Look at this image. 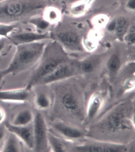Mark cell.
<instances>
[{"mask_svg":"<svg viewBox=\"0 0 135 152\" xmlns=\"http://www.w3.org/2000/svg\"><path fill=\"white\" fill-rule=\"evenodd\" d=\"M109 52L90 54L79 60L81 75L94 76L104 68Z\"/></svg>","mask_w":135,"mask_h":152,"instance_id":"10","label":"cell"},{"mask_svg":"<svg viewBox=\"0 0 135 152\" xmlns=\"http://www.w3.org/2000/svg\"><path fill=\"white\" fill-rule=\"evenodd\" d=\"M28 22L34 26L37 32L43 33L50 28V23L44 18L43 16H37L30 18Z\"/></svg>","mask_w":135,"mask_h":152,"instance_id":"25","label":"cell"},{"mask_svg":"<svg viewBox=\"0 0 135 152\" xmlns=\"http://www.w3.org/2000/svg\"><path fill=\"white\" fill-rule=\"evenodd\" d=\"M110 20L107 15L99 14L93 18L91 23L96 28L100 29L106 27Z\"/></svg>","mask_w":135,"mask_h":152,"instance_id":"26","label":"cell"},{"mask_svg":"<svg viewBox=\"0 0 135 152\" xmlns=\"http://www.w3.org/2000/svg\"><path fill=\"white\" fill-rule=\"evenodd\" d=\"M4 77L3 73H2V70L0 69V81Z\"/></svg>","mask_w":135,"mask_h":152,"instance_id":"33","label":"cell"},{"mask_svg":"<svg viewBox=\"0 0 135 152\" xmlns=\"http://www.w3.org/2000/svg\"><path fill=\"white\" fill-rule=\"evenodd\" d=\"M17 24H5L0 23V36L9 39V35L18 28Z\"/></svg>","mask_w":135,"mask_h":152,"instance_id":"28","label":"cell"},{"mask_svg":"<svg viewBox=\"0 0 135 152\" xmlns=\"http://www.w3.org/2000/svg\"><path fill=\"white\" fill-rule=\"evenodd\" d=\"M48 137L49 148L51 151L66 152L67 150L70 149V146H67V143L63 141V139L49 131Z\"/></svg>","mask_w":135,"mask_h":152,"instance_id":"21","label":"cell"},{"mask_svg":"<svg viewBox=\"0 0 135 152\" xmlns=\"http://www.w3.org/2000/svg\"><path fill=\"white\" fill-rule=\"evenodd\" d=\"M123 53L120 49H116L109 52L108 55L105 61V67L110 81H113L123 69L124 64Z\"/></svg>","mask_w":135,"mask_h":152,"instance_id":"13","label":"cell"},{"mask_svg":"<svg viewBox=\"0 0 135 152\" xmlns=\"http://www.w3.org/2000/svg\"><path fill=\"white\" fill-rule=\"evenodd\" d=\"M34 104L39 110H44L49 109L51 105V100L47 94L41 93L37 94L34 98Z\"/></svg>","mask_w":135,"mask_h":152,"instance_id":"24","label":"cell"},{"mask_svg":"<svg viewBox=\"0 0 135 152\" xmlns=\"http://www.w3.org/2000/svg\"><path fill=\"white\" fill-rule=\"evenodd\" d=\"M31 90L25 88L0 91V101L23 103L31 98Z\"/></svg>","mask_w":135,"mask_h":152,"instance_id":"16","label":"cell"},{"mask_svg":"<svg viewBox=\"0 0 135 152\" xmlns=\"http://www.w3.org/2000/svg\"><path fill=\"white\" fill-rule=\"evenodd\" d=\"M33 130L34 137V147L36 152H46L49 148L48 142L47 126L42 114L38 112L34 116L33 121Z\"/></svg>","mask_w":135,"mask_h":152,"instance_id":"9","label":"cell"},{"mask_svg":"<svg viewBox=\"0 0 135 152\" xmlns=\"http://www.w3.org/2000/svg\"><path fill=\"white\" fill-rule=\"evenodd\" d=\"M71 58L59 43L52 40L46 45L38 66L30 75L25 88L32 90L60 64Z\"/></svg>","mask_w":135,"mask_h":152,"instance_id":"4","label":"cell"},{"mask_svg":"<svg viewBox=\"0 0 135 152\" xmlns=\"http://www.w3.org/2000/svg\"><path fill=\"white\" fill-rule=\"evenodd\" d=\"M57 25L50 31V39L59 43L68 53L85 52L83 44L84 35L80 28L71 24Z\"/></svg>","mask_w":135,"mask_h":152,"instance_id":"6","label":"cell"},{"mask_svg":"<svg viewBox=\"0 0 135 152\" xmlns=\"http://www.w3.org/2000/svg\"><path fill=\"white\" fill-rule=\"evenodd\" d=\"M13 45L40 42L50 39V32L43 33L37 32L25 31L21 33H12L9 35V39Z\"/></svg>","mask_w":135,"mask_h":152,"instance_id":"14","label":"cell"},{"mask_svg":"<svg viewBox=\"0 0 135 152\" xmlns=\"http://www.w3.org/2000/svg\"><path fill=\"white\" fill-rule=\"evenodd\" d=\"M105 92L102 91L94 92L90 95L86 102L85 124L92 122L99 115L105 104Z\"/></svg>","mask_w":135,"mask_h":152,"instance_id":"12","label":"cell"},{"mask_svg":"<svg viewBox=\"0 0 135 152\" xmlns=\"http://www.w3.org/2000/svg\"><path fill=\"white\" fill-rule=\"evenodd\" d=\"M126 44L134 46L135 44V27L134 22H132L124 36L123 41Z\"/></svg>","mask_w":135,"mask_h":152,"instance_id":"27","label":"cell"},{"mask_svg":"<svg viewBox=\"0 0 135 152\" xmlns=\"http://www.w3.org/2000/svg\"><path fill=\"white\" fill-rule=\"evenodd\" d=\"M131 23L126 16H118L110 20L105 27L107 31L113 34L116 38L119 40L123 41Z\"/></svg>","mask_w":135,"mask_h":152,"instance_id":"17","label":"cell"},{"mask_svg":"<svg viewBox=\"0 0 135 152\" xmlns=\"http://www.w3.org/2000/svg\"><path fill=\"white\" fill-rule=\"evenodd\" d=\"M4 125L8 132L15 134L28 148L33 150L34 137L33 126L29 125L25 126H17L9 122Z\"/></svg>","mask_w":135,"mask_h":152,"instance_id":"15","label":"cell"},{"mask_svg":"<svg viewBox=\"0 0 135 152\" xmlns=\"http://www.w3.org/2000/svg\"><path fill=\"white\" fill-rule=\"evenodd\" d=\"M20 140L13 134L9 132L5 139L2 148V151L4 152H19L21 151Z\"/></svg>","mask_w":135,"mask_h":152,"instance_id":"22","label":"cell"},{"mask_svg":"<svg viewBox=\"0 0 135 152\" xmlns=\"http://www.w3.org/2000/svg\"><path fill=\"white\" fill-rule=\"evenodd\" d=\"M7 130L5 125H0V142H1L7 136Z\"/></svg>","mask_w":135,"mask_h":152,"instance_id":"31","label":"cell"},{"mask_svg":"<svg viewBox=\"0 0 135 152\" xmlns=\"http://www.w3.org/2000/svg\"><path fill=\"white\" fill-rule=\"evenodd\" d=\"M129 144H121L94 140L70 146L71 151L80 152H122L130 151Z\"/></svg>","mask_w":135,"mask_h":152,"instance_id":"8","label":"cell"},{"mask_svg":"<svg viewBox=\"0 0 135 152\" xmlns=\"http://www.w3.org/2000/svg\"><path fill=\"white\" fill-rule=\"evenodd\" d=\"M122 101L93 124L90 136L93 140L128 144L134 139V102Z\"/></svg>","mask_w":135,"mask_h":152,"instance_id":"1","label":"cell"},{"mask_svg":"<svg viewBox=\"0 0 135 152\" xmlns=\"http://www.w3.org/2000/svg\"><path fill=\"white\" fill-rule=\"evenodd\" d=\"M46 7L44 0H2L0 1V23L28 22L31 18L43 14Z\"/></svg>","mask_w":135,"mask_h":152,"instance_id":"3","label":"cell"},{"mask_svg":"<svg viewBox=\"0 0 135 152\" xmlns=\"http://www.w3.org/2000/svg\"><path fill=\"white\" fill-rule=\"evenodd\" d=\"M126 7L129 11H135V0H127L126 3Z\"/></svg>","mask_w":135,"mask_h":152,"instance_id":"30","label":"cell"},{"mask_svg":"<svg viewBox=\"0 0 135 152\" xmlns=\"http://www.w3.org/2000/svg\"><path fill=\"white\" fill-rule=\"evenodd\" d=\"M95 0H79L71 4L70 14L74 17L83 16L88 11Z\"/></svg>","mask_w":135,"mask_h":152,"instance_id":"19","label":"cell"},{"mask_svg":"<svg viewBox=\"0 0 135 152\" xmlns=\"http://www.w3.org/2000/svg\"><path fill=\"white\" fill-rule=\"evenodd\" d=\"M44 42H35L16 45V50L7 68L2 70L4 76L17 75L39 61L45 48Z\"/></svg>","mask_w":135,"mask_h":152,"instance_id":"5","label":"cell"},{"mask_svg":"<svg viewBox=\"0 0 135 152\" xmlns=\"http://www.w3.org/2000/svg\"><path fill=\"white\" fill-rule=\"evenodd\" d=\"M52 127L55 132L65 140L80 141L87 135V132L82 127L62 121H55L52 124Z\"/></svg>","mask_w":135,"mask_h":152,"instance_id":"11","label":"cell"},{"mask_svg":"<svg viewBox=\"0 0 135 152\" xmlns=\"http://www.w3.org/2000/svg\"><path fill=\"white\" fill-rule=\"evenodd\" d=\"M45 20L51 24H57L60 22L62 15L60 10L54 7H46L43 13Z\"/></svg>","mask_w":135,"mask_h":152,"instance_id":"23","label":"cell"},{"mask_svg":"<svg viewBox=\"0 0 135 152\" xmlns=\"http://www.w3.org/2000/svg\"><path fill=\"white\" fill-rule=\"evenodd\" d=\"M6 113L3 107L0 106V124H1L6 119Z\"/></svg>","mask_w":135,"mask_h":152,"instance_id":"32","label":"cell"},{"mask_svg":"<svg viewBox=\"0 0 135 152\" xmlns=\"http://www.w3.org/2000/svg\"><path fill=\"white\" fill-rule=\"evenodd\" d=\"M34 118V115L31 110L25 109L17 113L10 123L17 126H25L30 125Z\"/></svg>","mask_w":135,"mask_h":152,"instance_id":"20","label":"cell"},{"mask_svg":"<svg viewBox=\"0 0 135 152\" xmlns=\"http://www.w3.org/2000/svg\"><path fill=\"white\" fill-rule=\"evenodd\" d=\"M102 33L99 29L91 31L83 38V44L85 52H93L97 48L98 42L101 40Z\"/></svg>","mask_w":135,"mask_h":152,"instance_id":"18","label":"cell"},{"mask_svg":"<svg viewBox=\"0 0 135 152\" xmlns=\"http://www.w3.org/2000/svg\"><path fill=\"white\" fill-rule=\"evenodd\" d=\"M81 75L79 60L71 58L61 64L49 75L44 77L38 86L48 85Z\"/></svg>","mask_w":135,"mask_h":152,"instance_id":"7","label":"cell"},{"mask_svg":"<svg viewBox=\"0 0 135 152\" xmlns=\"http://www.w3.org/2000/svg\"><path fill=\"white\" fill-rule=\"evenodd\" d=\"M13 45L7 38L0 39V55H6L10 50Z\"/></svg>","mask_w":135,"mask_h":152,"instance_id":"29","label":"cell"},{"mask_svg":"<svg viewBox=\"0 0 135 152\" xmlns=\"http://www.w3.org/2000/svg\"><path fill=\"white\" fill-rule=\"evenodd\" d=\"M73 77L54 83V105L58 121L81 127L85 124L86 103L83 88Z\"/></svg>","mask_w":135,"mask_h":152,"instance_id":"2","label":"cell"}]
</instances>
